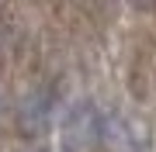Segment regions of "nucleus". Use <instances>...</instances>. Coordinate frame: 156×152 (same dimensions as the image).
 <instances>
[{
	"instance_id": "obj_1",
	"label": "nucleus",
	"mask_w": 156,
	"mask_h": 152,
	"mask_svg": "<svg viewBox=\"0 0 156 152\" xmlns=\"http://www.w3.org/2000/svg\"><path fill=\"white\" fill-rule=\"evenodd\" d=\"M66 135H69V145H87L90 138H97V114L94 107H76V111L66 118Z\"/></svg>"
}]
</instances>
